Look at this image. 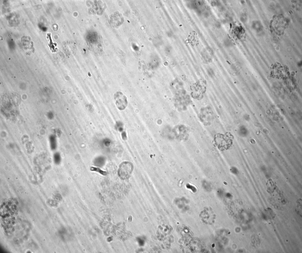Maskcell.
I'll use <instances>...</instances> for the list:
<instances>
[{"mask_svg": "<svg viewBox=\"0 0 302 253\" xmlns=\"http://www.w3.org/2000/svg\"><path fill=\"white\" fill-rule=\"evenodd\" d=\"M115 104L117 108L120 110H124L127 105V101L125 96L122 93H117L114 96Z\"/></svg>", "mask_w": 302, "mask_h": 253, "instance_id": "cell-2", "label": "cell"}, {"mask_svg": "<svg viewBox=\"0 0 302 253\" xmlns=\"http://www.w3.org/2000/svg\"><path fill=\"white\" fill-rule=\"evenodd\" d=\"M231 136L228 133L224 134L221 133L216 134L214 137L215 145L221 151L228 149L232 144Z\"/></svg>", "mask_w": 302, "mask_h": 253, "instance_id": "cell-1", "label": "cell"}, {"mask_svg": "<svg viewBox=\"0 0 302 253\" xmlns=\"http://www.w3.org/2000/svg\"><path fill=\"white\" fill-rule=\"evenodd\" d=\"M90 170L91 171L96 172H98L101 174L105 176L107 174V172L101 169L100 168L93 167H91L90 168Z\"/></svg>", "mask_w": 302, "mask_h": 253, "instance_id": "cell-3", "label": "cell"}]
</instances>
